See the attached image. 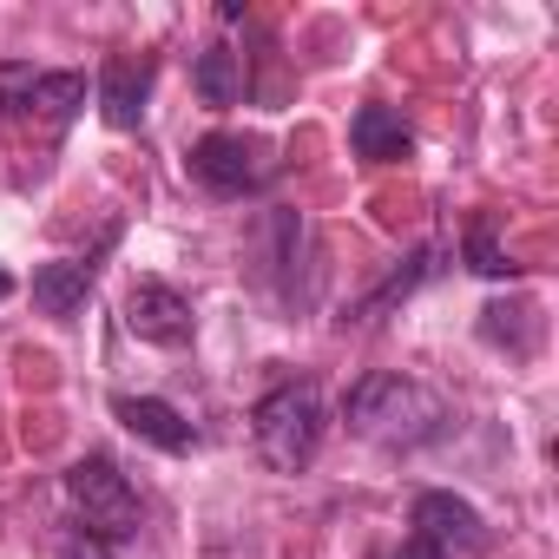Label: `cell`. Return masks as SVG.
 Instances as JSON below:
<instances>
[{
	"instance_id": "6da1fadb",
	"label": "cell",
	"mask_w": 559,
	"mask_h": 559,
	"mask_svg": "<svg viewBox=\"0 0 559 559\" xmlns=\"http://www.w3.org/2000/svg\"><path fill=\"white\" fill-rule=\"evenodd\" d=\"M323 428H330V408H323V389L317 382H276L250 408V441H257L263 467H276V474L310 467L317 448H323Z\"/></svg>"
},
{
	"instance_id": "7a4b0ae2",
	"label": "cell",
	"mask_w": 559,
	"mask_h": 559,
	"mask_svg": "<svg viewBox=\"0 0 559 559\" xmlns=\"http://www.w3.org/2000/svg\"><path fill=\"white\" fill-rule=\"evenodd\" d=\"M349 428L369 435V441H389V448H415L441 428V402L421 382H408L395 369H376L349 389Z\"/></svg>"
},
{
	"instance_id": "3957f363",
	"label": "cell",
	"mask_w": 559,
	"mask_h": 559,
	"mask_svg": "<svg viewBox=\"0 0 559 559\" xmlns=\"http://www.w3.org/2000/svg\"><path fill=\"white\" fill-rule=\"evenodd\" d=\"M86 106V73H47L27 60H0V119L34 126V132H67L73 112Z\"/></svg>"
},
{
	"instance_id": "277c9868",
	"label": "cell",
	"mask_w": 559,
	"mask_h": 559,
	"mask_svg": "<svg viewBox=\"0 0 559 559\" xmlns=\"http://www.w3.org/2000/svg\"><path fill=\"white\" fill-rule=\"evenodd\" d=\"M67 500L80 507V533H93V539H126V533H139V493H132V480L106 461V454H86V461H73L67 467Z\"/></svg>"
},
{
	"instance_id": "5b68a950",
	"label": "cell",
	"mask_w": 559,
	"mask_h": 559,
	"mask_svg": "<svg viewBox=\"0 0 559 559\" xmlns=\"http://www.w3.org/2000/svg\"><path fill=\"white\" fill-rule=\"evenodd\" d=\"M191 178L211 191V198H243L270 178V158H263V139H243V132H204L191 145Z\"/></svg>"
},
{
	"instance_id": "8992f818",
	"label": "cell",
	"mask_w": 559,
	"mask_h": 559,
	"mask_svg": "<svg viewBox=\"0 0 559 559\" xmlns=\"http://www.w3.org/2000/svg\"><path fill=\"white\" fill-rule=\"evenodd\" d=\"M415 546H428L435 559H474L487 546V526L461 493L428 487V493H415Z\"/></svg>"
},
{
	"instance_id": "52a82bcc",
	"label": "cell",
	"mask_w": 559,
	"mask_h": 559,
	"mask_svg": "<svg viewBox=\"0 0 559 559\" xmlns=\"http://www.w3.org/2000/svg\"><path fill=\"white\" fill-rule=\"evenodd\" d=\"M119 243V224H106L99 230V243L93 250H80V257H60V263H40L34 270V304L47 310V317H80V304L93 297V284H99V263H106V250Z\"/></svg>"
},
{
	"instance_id": "ba28073f",
	"label": "cell",
	"mask_w": 559,
	"mask_h": 559,
	"mask_svg": "<svg viewBox=\"0 0 559 559\" xmlns=\"http://www.w3.org/2000/svg\"><path fill=\"white\" fill-rule=\"evenodd\" d=\"M126 330L139 343H158V349H185L191 343V304L158 284V276H139V284L126 290Z\"/></svg>"
},
{
	"instance_id": "9c48e42d",
	"label": "cell",
	"mask_w": 559,
	"mask_h": 559,
	"mask_svg": "<svg viewBox=\"0 0 559 559\" xmlns=\"http://www.w3.org/2000/svg\"><path fill=\"white\" fill-rule=\"evenodd\" d=\"M152 60H132V53H112L106 67H99V112H106V126L112 132H132L139 126V112H145V93H152Z\"/></svg>"
},
{
	"instance_id": "30bf717a",
	"label": "cell",
	"mask_w": 559,
	"mask_h": 559,
	"mask_svg": "<svg viewBox=\"0 0 559 559\" xmlns=\"http://www.w3.org/2000/svg\"><path fill=\"white\" fill-rule=\"evenodd\" d=\"M112 415L139 435V441H152V448H165V454H191V421L171 408V402H158V395H119L112 402Z\"/></svg>"
},
{
	"instance_id": "8fae6325",
	"label": "cell",
	"mask_w": 559,
	"mask_h": 559,
	"mask_svg": "<svg viewBox=\"0 0 559 559\" xmlns=\"http://www.w3.org/2000/svg\"><path fill=\"white\" fill-rule=\"evenodd\" d=\"M349 145H356V158H369V165H395V158H408L415 132L402 126V112H389V106H362V112L349 119Z\"/></svg>"
},
{
	"instance_id": "7c38bea8",
	"label": "cell",
	"mask_w": 559,
	"mask_h": 559,
	"mask_svg": "<svg viewBox=\"0 0 559 559\" xmlns=\"http://www.w3.org/2000/svg\"><path fill=\"white\" fill-rule=\"evenodd\" d=\"M191 86H198V99L204 106H237L243 99V53H230V47H204L198 60H191Z\"/></svg>"
},
{
	"instance_id": "4fadbf2b",
	"label": "cell",
	"mask_w": 559,
	"mask_h": 559,
	"mask_svg": "<svg viewBox=\"0 0 559 559\" xmlns=\"http://www.w3.org/2000/svg\"><path fill=\"white\" fill-rule=\"evenodd\" d=\"M467 263H474L480 276H513V257L493 243V230H487V224H474V230H467Z\"/></svg>"
},
{
	"instance_id": "5bb4252c",
	"label": "cell",
	"mask_w": 559,
	"mask_h": 559,
	"mask_svg": "<svg viewBox=\"0 0 559 559\" xmlns=\"http://www.w3.org/2000/svg\"><path fill=\"white\" fill-rule=\"evenodd\" d=\"M60 559H112V546L93 539V533H67V539H60Z\"/></svg>"
},
{
	"instance_id": "9a60e30c",
	"label": "cell",
	"mask_w": 559,
	"mask_h": 559,
	"mask_svg": "<svg viewBox=\"0 0 559 559\" xmlns=\"http://www.w3.org/2000/svg\"><path fill=\"white\" fill-rule=\"evenodd\" d=\"M389 559H435V552H428V546H415V539H408V546H402V552H389Z\"/></svg>"
},
{
	"instance_id": "2e32d148",
	"label": "cell",
	"mask_w": 559,
	"mask_h": 559,
	"mask_svg": "<svg viewBox=\"0 0 559 559\" xmlns=\"http://www.w3.org/2000/svg\"><path fill=\"white\" fill-rule=\"evenodd\" d=\"M0 297H14V276L8 270H0Z\"/></svg>"
}]
</instances>
